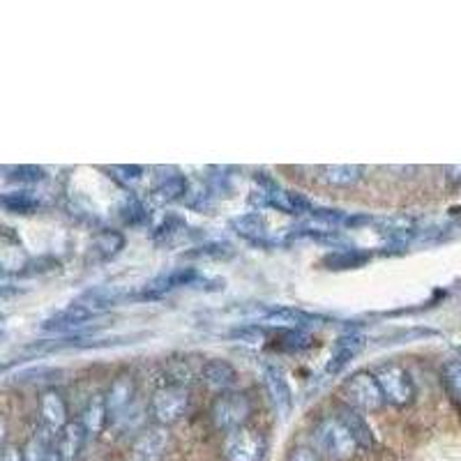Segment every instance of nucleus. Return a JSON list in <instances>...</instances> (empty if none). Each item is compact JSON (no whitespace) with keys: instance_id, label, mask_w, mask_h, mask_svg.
Here are the masks:
<instances>
[{"instance_id":"9b49d317","label":"nucleus","mask_w":461,"mask_h":461,"mask_svg":"<svg viewBox=\"0 0 461 461\" xmlns=\"http://www.w3.org/2000/svg\"><path fill=\"white\" fill-rule=\"evenodd\" d=\"M86 443V429L84 425H65V429L60 431V440H58V461H77V456L81 455V447Z\"/></svg>"},{"instance_id":"9d476101","label":"nucleus","mask_w":461,"mask_h":461,"mask_svg":"<svg viewBox=\"0 0 461 461\" xmlns=\"http://www.w3.org/2000/svg\"><path fill=\"white\" fill-rule=\"evenodd\" d=\"M362 348H365V341H362L360 337H344V339H339L335 344V348H332L330 360H328V365H325V372L339 374L341 369H344L346 365H348V362L362 351Z\"/></svg>"},{"instance_id":"5701e85b","label":"nucleus","mask_w":461,"mask_h":461,"mask_svg":"<svg viewBox=\"0 0 461 461\" xmlns=\"http://www.w3.org/2000/svg\"><path fill=\"white\" fill-rule=\"evenodd\" d=\"M5 434H7L5 420L0 418V455H3V446H5Z\"/></svg>"},{"instance_id":"4be33fe9","label":"nucleus","mask_w":461,"mask_h":461,"mask_svg":"<svg viewBox=\"0 0 461 461\" xmlns=\"http://www.w3.org/2000/svg\"><path fill=\"white\" fill-rule=\"evenodd\" d=\"M0 461H23V456L22 452L12 447V450H5L3 455H0Z\"/></svg>"},{"instance_id":"6ab92c4d","label":"nucleus","mask_w":461,"mask_h":461,"mask_svg":"<svg viewBox=\"0 0 461 461\" xmlns=\"http://www.w3.org/2000/svg\"><path fill=\"white\" fill-rule=\"evenodd\" d=\"M178 194H183V178H171L158 189V199L162 201H171Z\"/></svg>"},{"instance_id":"6e6552de","label":"nucleus","mask_w":461,"mask_h":461,"mask_svg":"<svg viewBox=\"0 0 461 461\" xmlns=\"http://www.w3.org/2000/svg\"><path fill=\"white\" fill-rule=\"evenodd\" d=\"M168 447V434L167 429H148L137 438V443L131 446V461H159Z\"/></svg>"},{"instance_id":"423d86ee","label":"nucleus","mask_w":461,"mask_h":461,"mask_svg":"<svg viewBox=\"0 0 461 461\" xmlns=\"http://www.w3.org/2000/svg\"><path fill=\"white\" fill-rule=\"evenodd\" d=\"M189 409V397L180 385H167V388L158 390L152 397V415L162 422V425H171L176 420L185 418Z\"/></svg>"},{"instance_id":"20e7f679","label":"nucleus","mask_w":461,"mask_h":461,"mask_svg":"<svg viewBox=\"0 0 461 461\" xmlns=\"http://www.w3.org/2000/svg\"><path fill=\"white\" fill-rule=\"evenodd\" d=\"M376 383L381 388L383 402H390L394 406H403V403H411L415 397V385L411 381V376L403 372L397 365H383L376 372Z\"/></svg>"},{"instance_id":"aec40b11","label":"nucleus","mask_w":461,"mask_h":461,"mask_svg":"<svg viewBox=\"0 0 461 461\" xmlns=\"http://www.w3.org/2000/svg\"><path fill=\"white\" fill-rule=\"evenodd\" d=\"M12 180H23V183H35V180H42V171L35 167H22L16 168Z\"/></svg>"},{"instance_id":"dca6fc26","label":"nucleus","mask_w":461,"mask_h":461,"mask_svg":"<svg viewBox=\"0 0 461 461\" xmlns=\"http://www.w3.org/2000/svg\"><path fill=\"white\" fill-rule=\"evenodd\" d=\"M323 173V180L328 185H335V187H348V185L357 183L362 176L360 167H325L321 168Z\"/></svg>"},{"instance_id":"f257e3e1","label":"nucleus","mask_w":461,"mask_h":461,"mask_svg":"<svg viewBox=\"0 0 461 461\" xmlns=\"http://www.w3.org/2000/svg\"><path fill=\"white\" fill-rule=\"evenodd\" d=\"M314 438L321 456L332 461H348L374 446L372 429L362 420V413L353 409H341L321 418Z\"/></svg>"},{"instance_id":"4468645a","label":"nucleus","mask_w":461,"mask_h":461,"mask_svg":"<svg viewBox=\"0 0 461 461\" xmlns=\"http://www.w3.org/2000/svg\"><path fill=\"white\" fill-rule=\"evenodd\" d=\"M40 201L31 192H10V194H0V208H5L7 212H16V215H28L35 212Z\"/></svg>"},{"instance_id":"a211bd4d","label":"nucleus","mask_w":461,"mask_h":461,"mask_svg":"<svg viewBox=\"0 0 461 461\" xmlns=\"http://www.w3.org/2000/svg\"><path fill=\"white\" fill-rule=\"evenodd\" d=\"M443 383H446L447 393L461 402V362H450L443 372Z\"/></svg>"},{"instance_id":"ddd939ff","label":"nucleus","mask_w":461,"mask_h":461,"mask_svg":"<svg viewBox=\"0 0 461 461\" xmlns=\"http://www.w3.org/2000/svg\"><path fill=\"white\" fill-rule=\"evenodd\" d=\"M266 385L273 394V402L277 406L279 413H286L291 409V388H288V381L277 367H267L266 369Z\"/></svg>"},{"instance_id":"2eb2a0df","label":"nucleus","mask_w":461,"mask_h":461,"mask_svg":"<svg viewBox=\"0 0 461 461\" xmlns=\"http://www.w3.org/2000/svg\"><path fill=\"white\" fill-rule=\"evenodd\" d=\"M106 422V403L102 394L90 399V403L86 406V413H84V429L88 434H97V431L104 427Z\"/></svg>"},{"instance_id":"f8f14e48","label":"nucleus","mask_w":461,"mask_h":461,"mask_svg":"<svg viewBox=\"0 0 461 461\" xmlns=\"http://www.w3.org/2000/svg\"><path fill=\"white\" fill-rule=\"evenodd\" d=\"M201 378L210 390H226L236 381V369L224 360H208L201 369Z\"/></svg>"},{"instance_id":"412c9836","label":"nucleus","mask_w":461,"mask_h":461,"mask_svg":"<svg viewBox=\"0 0 461 461\" xmlns=\"http://www.w3.org/2000/svg\"><path fill=\"white\" fill-rule=\"evenodd\" d=\"M288 461H323V456L310 447H294L288 455Z\"/></svg>"},{"instance_id":"1a4fd4ad","label":"nucleus","mask_w":461,"mask_h":461,"mask_svg":"<svg viewBox=\"0 0 461 461\" xmlns=\"http://www.w3.org/2000/svg\"><path fill=\"white\" fill-rule=\"evenodd\" d=\"M40 420H42V429L49 434H58L63 431L68 425V409H65V402L60 394L47 393L40 402Z\"/></svg>"},{"instance_id":"39448f33","label":"nucleus","mask_w":461,"mask_h":461,"mask_svg":"<svg viewBox=\"0 0 461 461\" xmlns=\"http://www.w3.org/2000/svg\"><path fill=\"white\" fill-rule=\"evenodd\" d=\"M266 455V440L254 429H233L226 434L224 456L226 461H261Z\"/></svg>"},{"instance_id":"393cba45","label":"nucleus","mask_w":461,"mask_h":461,"mask_svg":"<svg viewBox=\"0 0 461 461\" xmlns=\"http://www.w3.org/2000/svg\"><path fill=\"white\" fill-rule=\"evenodd\" d=\"M0 275H3V270H0Z\"/></svg>"},{"instance_id":"7ed1b4c3","label":"nucleus","mask_w":461,"mask_h":461,"mask_svg":"<svg viewBox=\"0 0 461 461\" xmlns=\"http://www.w3.org/2000/svg\"><path fill=\"white\" fill-rule=\"evenodd\" d=\"M252 415V402L240 393H226L212 406V422L217 429L233 431L245 425V420Z\"/></svg>"},{"instance_id":"f3484780","label":"nucleus","mask_w":461,"mask_h":461,"mask_svg":"<svg viewBox=\"0 0 461 461\" xmlns=\"http://www.w3.org/2000/svg\"><path fill=\"white\" fill-rule=\"evenodd\" d=\"M51 438L53 436L49 434V431H44L42 427L37 429V434L32 436L31 440H28L26 446V452H23V456L26 459L23 461H44L49 456V446H51Z\"/></svg>"},{"instance_id":"0eeeda50","label":"nucleus","mask_w":461,"mask_h":461,"mask_svg":"<svg viewBox=\"0 0 461 461\" xmlns=\"http://www.w3.org/2000/svg\"><path fill=\"white\" fill-rule=\"evenodd\" d=\"M131 397H134V385H131L130 378L127 376L115 378L113 385H111L109 393H106L104 397L106 418H109L111 422L127 418L131 409Z\"/></svg>"},{"instance_id":"b1692460","label":"nucleus","mask_w":461,"mask_h":461,"mask_svg":"<svg viewBox=\"0 0 461 461\" xmlns=\"http://www.w3.org/2000/svg\"><path fill=\"white\" fill-rule=\"evenodd\" d=\"M44 461H58V456H56V455H49Z\"/></svg>"},{"instance_id":"f03ea898","label":"nucleus","mask_w":461,"mask_h":461,"mask_svg":"<svg viewBox=\"0 0 461 461\" xmlns=\"http://www.w3.org/2000/svg\"><path fill=\"white\" fill-rule=\"evenodd\" d=\"M341 397L353 411H376L383 403L381 388L372 374H356L341 385Z\"/></svg>"}]
</instances>
